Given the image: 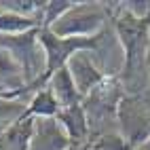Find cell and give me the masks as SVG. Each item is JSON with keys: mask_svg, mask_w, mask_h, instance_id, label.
<instances>
[{"mask_svg": "<svg viewBox=\"0 0 150 150\" xmlns=\"http://www.w3.org/2000/svg\"><path fill=\"white\" fill-rule=\"evenodd\" d=\"M38 32L40 30H32V32L17 34V36H0V49H4L19 64L23 78H25V85L30 89L38 87L40 78L45 76V68H47V59H45L40 40H38Z\"/></svg>", "mask_w": 150, "mask_h": 150, "instance_id": "1", "label": "cell"}, {"mask_svg": "<svg viewBox=\"0 0 150 150\" xmlns=\"http://www.w3.org/2000/svg\"><path fill=\"white\" fill-rule=\"evenodd\" d=\"M104 32V30H102ZM102 32L97 36H74V38H62V36H55L51 30H45L40 28L38 32V40H40V47L45 51V59H47V68H45V76L40 78L38 87H45L49 83L57 70H62L70 57L78 51H93V49L99 45V38H102Z\"/></svg>", "mask_w": 150, "mask_h": 150, "instance_id": "2", "label": "cell"}, {"mask_svg": "<svg viewBox=\"0 0 150 150\" xmlns=\"http://www.w3.org/2000/svg\"><path fill=\"white\" fill-rule=\"evenodd\" d=\"M104 23H106V8L99 2H76L49 30L62 38L97 36L104 30Z\"/></svg>", "mask_w": 150, "mask_h": 150, "instance_id": "3", "label": "cell"}, {"mask_svg": "<svg viewBox=\"0 0 150 150\" xmlns=\"http://www.w3.org/2000/svg\"><path fill=\"white\" fill-rule=\"evenodd\" d=\"M116 121L121 127V135L131 148H137L150 137V102L142 95H123L118 102Z\"/></svg>", "mask_w": 150, "mask_h": 150, "instance_id": "4", "label": "cell"}, {"mask_svg": "<svg viewBox=\"0 0 150 150\" xmlns=\"http://www.w3.org/2000/svg\"><path fill=\"white\" fill-rule=\"evenodd\" d=\"M66 68L72 74V81L76 85V91L81 93V97L85 99L87 95H91L95 89L102 85L108 76H104V72L97 68V64L93 62L91 51H78L70 57V62L66 64Z\"/></svg>", "mask_w": 150, "mask_h": 150, "instance_id": "5", "label": "cell"}, {"mask_svg": "<svg viewBox=\"0 0 150 150\" xmlns=\"http://www.w3.org/2000/svg\"><path fill=\"white\" fill-rule=\"evenodd\" d=\"M72 146L57 118H36L30 150H68Z\"/></svg>", "mask_w": 150, "mask_h": 150, "instance_id": "6", "label": "cell"}, {"mask_svg": "<svg viewBox=\"0 0 150 150\" xmlns=\"http://www.w3.org/2000/svg\"><path fill=\"white\" fill-rule=\"evenodd\" d=\"M57 121H59V125L64 127V131L68 133V137H70V142H72V144L83 146L87 142L91 129H89L87 112H85L83 104H76V106H70V108L59 110Z\"/></svg>", "mask_w": 150, "mask_h": 150, "instance_id": "7", "label": "cell"}, {"mask_svg": "<svg viewBox=\"0 0 150 150\" xmlns=\"http://www.w3.org/2000/svg\"><path fill=\"white\" fill-rule=\"evenodd\" d=\"M51 89V93L55 95L59 108H70V106H76V104H83V97L81 93L76 91V85L72 81V74H70V70L64 66L62 70H57V72L49 78V83L45 85Z\"/></svg>", "mask_w": 150, "mask_h": 150, "instance_id": "8", "label": "cell"}, {"mask_svg": "<svg viewBox=\"0 0 150 150\" xmlns=\"http://www.w3.org/2000/svg\"><path fill=\"white\" fill-rule=\"evenodd\" d=\"M36 118L21 116L17 123H13L4 133H0V150H30V139L34 133Z\"/></svg>", "mask_w": 150, "mask_h": 150, "instance_id": "9", "label": "cell"}, {"mask_svg": "<svg viewBox=\"0 0 150 150\" xmlns=\"http://www.w3.org/2000/svg\"><path fill=\"white\" fill-rule=\"evenodd\" d=\"M59 104L55 95L51 93L49 87H42L40 91H36L30 99V104L25 108V116H32V118H57L59 114Z\"/></svg>", "mask_w": 150, "mask_h": 150, "instance_id": "10", "label": "cell"}, {"mask_svg": "<svg viewBox=\"0 0 150 150\" xmlns=\"http://www.w3.org/2000/svg\"><path fill=\"white\" fill-rule=\"evenodd\" d=\"M42 19L40 17H23L15 13H0V36H17L32 30H40Z\"/></svg>", "mask_w": 150, "mask_h": 150, "instance_id": "11", "label": "cell"}, {"mask_svg": "<svg viewBox=\"0 0 150 150\" xmlns=\"http://www.w3.org/2000/svg\"><path fill=\"white\" fill-rule=\"evenodd\" d=\"M23 114H25V108L19 99H0V133H4Z\"/></svg>", "mask_w": 150, "mask_h": 150, "instance_id": "12", "label": "cell"}, {"mask_svg": "<svg viewBox=\"0 0 150 150\" xmlns=\"http://www.w3.org/2000/svg\"><path fill=\"white\" fill-rule=\"evenodd\" d=\"M76 2L72 0H51V2H45V8H42V28L49 30L55 21H59L70 8H72Z\"/></svg>", "mask_w": 150, "mask_h": 150, "instance_id": "13", "label": "cell"}, {"mask_svg": "<svg viewBox=\"0 0 150 150\" xmlns=\"http://www.w3.org/2000/svg\"><path fill=\"white\" fill-rule=\"evenodd\" d=\"M89 150H133V148L121 133H104L93 139Z\"/></svg>", "mask_w": 150, "mask_h": 150, "instance_id": "14", "label": "cell"}, {"mask_svg": "<svg viewBox=\"0 0 150 150\" xmlns=\"http://www.w3.org/2000/svg\"><path fill=\"white\" fill-rule=\"evenodd\" d=\"M68 150H85V148H83V146H78V144H72Z\"/></svg>", "mask_w": 150, "mask_h": 150, "instance_id": "15", "label": "cell"}, {"mask_svg": "<svg viewBox=\"0 0 150 150\" xmlns=\"http://www.w3.org/2000/svg\"><path fill=\"white\" fill-rule=\"evenodd\" d=\"M0 13H2V11H0Z\"/></svg>", "mask_w": 150, "mask_h": 150, "instance_id": "16", "label": "cell"}]
</instances>
